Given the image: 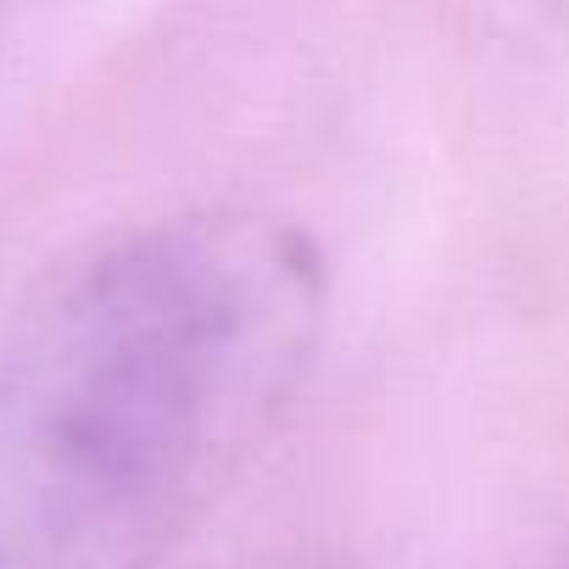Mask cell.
Returning <instances> with one entry per match:
<instances>
[{
	"label": "cell",
	"mask_w": 569,
	"mask_h": 569,
	"mask_svg": "<svg viewBox=\"0 0 569 569\" xmlns=\"http://www.w3.org/2000/svg\"><path fill=\"white\" fill-rule=\"evenodd\" d=\"M319 319L313 246L251 212L79 268L0 358V569H157L291 402Z\"/></svg>",
	"instance_id": "6da1fadb"
},
{
	"label": "cell",
	"mask_w": 569,
	"mask_h": 569,
	"mask_svg": "<svg viewBox=\"0 0 569 569\" xmlns=\"http://www.w3.org/2000/svg\"><path fill=\"white\" fill-rule=\"evenodd\" d=\"M273 569H341L336 558H291V563H273Z\"/></svg>",
	"instance_id": "7a4b0ae2"
}]
</instances>
